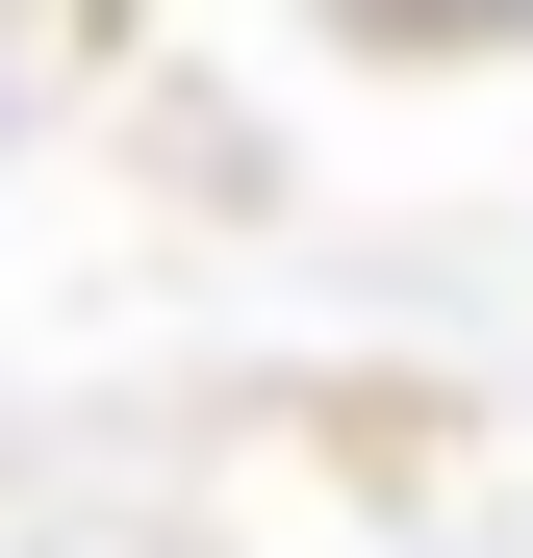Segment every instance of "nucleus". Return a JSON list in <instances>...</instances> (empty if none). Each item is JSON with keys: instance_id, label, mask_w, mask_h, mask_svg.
Wrapping results in <instances>:
<instances>
[{"instance_id": "nucleus-1", "label": "nucleus", "mask_w": 533, "mask_h": 558, "mask_svg": "<svg viewBox=\"0 0 533 558\" xmlns=\"http://www.w3.org/2000/svg\"><path fill=\"white\" fill-rule=\"evenodd\" d=\"M355 26H508V0H355Z\"/></svg>"}]
</instances>
